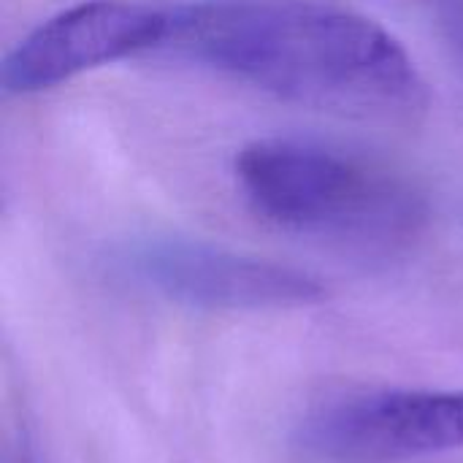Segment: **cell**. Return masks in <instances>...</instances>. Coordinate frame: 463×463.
Segmentation results:
<instances>
[{
  "label": "cell",
  "mask_w": 463,
  "mask_h": 463,
  "mask_svg": "<svg viewBox=\"0 0 463 463\" xmlns=\"http://www.w3.org/2000/svg\"><path fill=\"white\" fill-rule=\"evenodd\" d=\"M163 49L282 100L372 122H412L426 81L374 19L315 0H198L168 8Z\"/></svg>",
  "instance_id": "1"
},
{
  "label": "cell",
  "mask_w": 463,
  "mask_h": 463,
  "mask_svg": "<svg viewBox=\"0 0 463 463\" xmlns=\"http://www.w3.org/2000/svg\"><path fill=\"white\" fill-rule=\"evenodd\" d=\"M233 176L269 225L355 247H396L426 222V201L402 176L301 138H258L239 149Z\"/></svg>",
  "instance_id": "2"
},
{
  "label": "cell",
  "mask_w": 463,
  "mask_h": 463,
  "mask_svg": "<svg viewBox=\"0 0 463 463\" xmlns=\"http://www.w3.org/2000/svg\"><path fill=\"white\" fill-rule=\"evenodd\" d=\"M119 269L149 293L206 312L315 307L326 288L312 274L266 258L179 236H146L119 250Z\"/></svg>",
  "instance_id": "3"
},
{
  "label": "cell",
  "mask_w": 463,
  "mask_h": 463,
  "mask_svg": "<svg viewBox=\"0 0 463 463\" xmlns=\"http://www.w3.org/2000/svg\"><path fill=\"white\" fill-rule=\"evenodd\" d=\"M168 8L138 0H81L33 27L3 57L8 95L52 90L87 71L163 49Z\"/></svg>",
  "instance_id": "4"
},
{
  "label": "cell",
  "mask_w": 463,
  "mask_h": 463,
  "mask_svg": "<svg viewBox=\"0 0 463 463\" xmlns=\"http://www.w3.org/2000/svg\"><path fill=\"white\" fill-rule=\"evenodd\" d=\"M301 445L334 461H402L463 448V391H374L301 423Z\"/></svg>",
  "instance_id": "5"
}]
</instances>
